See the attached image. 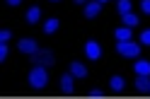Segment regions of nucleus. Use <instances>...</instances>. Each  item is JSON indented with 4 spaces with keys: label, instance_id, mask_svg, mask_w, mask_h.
Masks as SVG:
<instances>
[{
    "label": "nucleus",
    "instance_id": "a211bd4d",
    "mask_svg": "<svg viewBox=\"0 0 150 99\" xmlns=\"http://www.w3.org/2000/svg\"><path fill=\"white\" fill-rule=\"evenodd\" d=\"M10 39H12V32H10V29H3V32H0V41H3V44H7Z\"/></svg>",
    "mask_w": 150,
    "mask_h": 99
},
{
    "label": "nucleus",
    "instance_id": "6ab92c4d",
    "mask_svg": "<svg viewBox=\"0 0 150 99\" xmlns=\"http://www.w3.org/2000/svg\"><path fill=\"white\" fill-rule=\"evenodd\" d=\"M140 12H143V15H150V0H140Z\"/></svg>",
    "mask_w": 150,
    "mask_h": 99
},
{
    "label": "nucleus",
    "instance_id": "dca6fc26",
    "mask_svg": "<svg viewBox=\"0 0 150 99\" xmlns=\"http://www.w3.org/2000/svg\"><path fill=\"white\" fill-rule=\"evenodd\" d=\"M116 10H119V15L133 12V3H131V0H119V3H116Z\"/></svg>",
    "mask_w": 150,
    "mask_h": 99
},
{
    "label": "nucleus",
    "instance_id": "9b49d317",
    "mask_svg": "<svg viewBox=\"0 0 150 99\" xmlns=\"http://www.w3.org/2000/svg\"><path fill=\"white\" fill-rule=\"evenodd\" d=\"M58 27H61L58 17H49V20L44 22V34H56V32H58Z\"/></svg>",
    "mask_w": 150,
    "mask_h": 99
},
{
    "label": "nucleus",
    "instance_id": "39448f33",
    "mask_svg": "<svg viewBox=\"0 0 150 99\" xmlns=\"http://www.w3.org/2000/svg\"><path fill=\"white\" fill-rule=\"evenodd\" d=\"M32 60H34V65H46V68H49V65H53V53L39 48V51L32 56Z\"/></svg>",
    "mask_w": 150,
    "mask_h": 99
},
{
    "label": "nucleus",
    "instance_id": "4be33fe9",
    "mask_svg": "<svg viewBox=\"0 0 150 99\" xmlns=\"http://www.w3.org/2000/svg\"><path fill=\"white\" fill-rule=\"evenodd\" d=\"M5 3H7V5H10V7H17V5H20V3H22V0H5Z\"/></svg>",
    "mask_w": 150,
    "mask_h": 99
},
{
    "label": "nucleus",
    "instance_id": "1a4fd4ad",
    "mask_svg": "<svg viewBox=\"0 0 150 99\" xmlns=\"http://www.w3.org/2000/svg\"><path fill=\"white\" fill-rule=\"evenodd\" d=\"M70 73L75 75V80H85V77H87V68L82 65V63L73 60V63H70Z\"/></svg>",
    "mask_w": 150,
    "mask_h": 99
},
{
    "label": "nucleus",
    "instance_id": "412c9836",
    "mask_svg": "<svg viewBox=\"0 0 150 99\" xmlns=\"http://www.w3.org/2000/svg\"><path fill=\"white\" fill-rule=\"evenodd\" d=\"M90 97H92V99H102L104 92H102V89H90Z\"/></svg>",
    "mask_w": 150,
    "mask_h": 99
},
{
    "label": "nucleus",
    "instance_id": "5701e85b",
    "mask_svg": "<svg viewBox=\"0 0 150 99\" xmlns=\"http://www.w3.org/2000/svg\"><path fill=\"white\" fill-rule=\"evenodd\" d=\"M75 3H78V5H85V3H90V0H75Z\"/></svg>",
    "mask_w": 150,
    "mask_h": 99
},
{
    "label": "nucleus",
    "instance_id": "ddd939ff",
    "mask_svg": "<svg viewBox=\"0 0 150 99\" xmlns=\"http://www.w3.org/2000/svg\"><path fill=\"white\" fill-rule=\"evenodd\" d=\"M136 89L138 92H150V75H138L136 77Z\"/></svg>",
    "mask_w": 150,
    "mask_h": 99
},
{
    "label": "nucleus",
    "instance_id": "4468645a",
    "mask_svg": "<svg viewBox=\"0 0 150 99\" xmlns=\"http://www.w3.org/2000/svg\"><path fill=\"white\" fill-rule=\"evenodd\" d=\"M121 20H124V24H126V27H131V29L140 24V17H138L136 12H126V15H121Z\"/></svg>",
    "mask_w": 150,
    "mask_h": 99
},
{
    "label": "nucleus",
    "instance_id": "7ed1b4c3",
    "mask_svg": "<svg viewBox=\"0 0 150 99\" xmlns=\"http://www.w3.org/2000/svg\"><path fill=\"white\" fill-rule=\"evenodd\" d=\"M17 51H20V53H27V56H34V53L39 51V44H36V39H20Z\"/></svg>",
    "mask_w": 150,
    "mask_h": 99
},
{
    "label": "nucleus",
    "instance_id": "f8f14e48",
    "mask_svg": "<svg viewBox=\"0 0 150 99\" xmlns=\"http://www.w3.org/2000/svg\"><path fill=\"white\" fill-rule=\"evenodd\" d=\"M114 37L119 39V41H131V39H133V32H131V27H119V29L114 32Z\"/></svg>",
    "mask_w": 150,
    "mask_h": 99
},
{
    "label": "nucleus",
    "instance_id": "b1692460",
    "mask_svg": "<svg viewBox=\"0 0 150 99\" xmlns=\"http://www.w3.org/2000/svg\"><path fill=\"white\" fill-rule=\"evenodd\" d=\"M51 3H61V0H51Z\"/></svg>",
    "mask_w": 150,
    "mask_h": 99
},
{
    "label": "nucleus",
    "instance_id": "aec40b11",
    "mask_svg": "<svg viewBox=\"0 0 150 99\" xmlns=\"http://www.w3.org/2000/svg\"><path fill=\"white\" fill-rule=\"evenodd\" d=\"M5 58H7V44L0 41V60H5Z\"/></svg>",
    "mask_w": 150,
    "mask_h": 99
},
{
    "label": "nucleus",
    "instance_id": "393cba45",
    "mask_svg": "<svg viewBox=\"0 0 150 99\" xmlns=\"http://www.w3.org/2000/svg\"><path fill=\"white\" fill-rule=\"evenodd\" d=\"M99 3H102V5H104V3H107V0H99Z\"/></svg>",
    "mask_w": 150,
    "mask_h": 99
},
{
    "label": "nucleus",
    "instance_id": "6e6552de",
    "mask_svg": "<svg viewBox=\"0 0 150 99\" xmlns=\"http://www.w3.org/2000/svg\"><path fill=\"white\" fill-rule=\"evenodd\" d=\"M133 73H136V75H150V60L138 58V60L133 63Z\"/></svg>",
    "mask_w": 150,
    "mask_h": 99
},
{
    "label": "nucleus",
    "instance_id": "423d86ee",
    "mask_svg": "<svg viewBox=\"0 0 150 99\" xmlns=\"http://www.w3.org/2000/svg\"><path fill=\"white\" fill-rule=\"evenodd\" d=\"M99 12H102V3H99V0H90V3H85V17H87V20H95Z\"/></svg>",
    "mask_w": 150,
    "mask_h": 99
},
{
    "label": "nucleus",
    "instance_id": "2eb2a0df",
    "mask_svg": "<svg viewBox=\"0 0 150 99\" xmlns=\"http://www.w3.org/2000/svg\"><path fill=\"white\" fill-rule=\"evenodd\" d=\"M109 87L114 89V92H121V89L126 87V82H124V77H121V75H114V77L109 80Z\"/></svg>",
    "mask_w": 150,
    "mask_h": 99
},
{
    "label": "nucleus",
    "instance_id": "f03ea898",
    "mask_svg": "<svg viewBox=\"0 0 150 99\" xmlns=\"http://www.w3.org/2000/svg\"><path fill=\"white\" fill-rule=\"evenodd\" d=\"M140 46L138 41H116V53L124 58H138L140 56Z\"/></svg>",
    "mask_w": 150,
    "mask_h": 99
},
{
    "label": "nucleus",
    "instance_id": "9d476101",
    "mask_svg": "<svg viewBox=\"0 0 150 99\" xmlns=\"http://www.w3.org/2000/svg\"><path fill=\"white\" fill-rule=\"evenodd\" d=\"M24 20L29 22V24H36V22L41 20V7H39V5H32L29 10H27V17H24Z\"/></svg>",
    "mask_w": 150,
    "mask_h": 99
},
{
    "label": "nucleus",
    "instance_id": "f257e3e1",
    "mask_svg": "<svg viewBox=\"0 0 150 99\" xmlns=\"http://www.w3.org/2000/svg\"><path fill=\"white\" fill-rule=\"evenodd\" d=\"M49 85V73H46V65H34L29 70V87L34 89H44Z\"/></svg>",
    "mask_w": 150,
    "mask_h": 99
},
{
    "label": "nucleus",
    "instance_id": "f3484780",
    "mask_svg": "<svg viewBox=\"0 0 150 99\" xmlns=\"http://www.w3.org/2000/svg\"><path fill=\"white\" fill-rule=\"evenodd\" d=\"M140 44H143V46H150V29L140 32Z\"/></svg>",
    "mask_w": 150,
    "mask_h": 99
},
{
    "label": "nucleus",
    "instance_id": "0eeeda50",
    "mask_svg": "<svg viewBox=\"0 0 150 99\" xmlns=\"http://www.w3.org/2000/svg\"><path fill=\"white\" fill-rule=\"evenodd\" d=\"M61 89H63L65 94H73V89H75V75L73 73L61 75Z\"/></svg>",
    "mask_w": 150,
    "mask_h": 99
},
{
    "label": "nucleus",
    "instance_id": "20e7f679",
    "mask_svg": "<svg viewBox=\"0 0 150 99\" xmlns=\"http://www.w3.org/2000/svg\"><path fill=\"white\" fill-rule=\"evenodd\" d=\"M85 56H87L90 60H99V58H102V46H99L95 39L85 41Z\"/></svg>",
    "mask_w": 150,
    "mask_h": 99
}]
</instances>
